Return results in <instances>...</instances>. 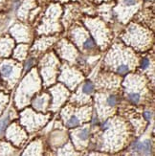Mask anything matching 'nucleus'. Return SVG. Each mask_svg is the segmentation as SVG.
Returning a JSON list of instances; mask_svg holds the SVG:
<instances>
[{"mask_svg": "<svg viewBox=\"0 0 155 156\" xmlns=\"http://www.w3.org/2000/svg\"><path fill=\"white\" fill-rule=\"evenodd\" d=\"M81 90H82V93H84V94L88 96V95L92 94L93 91H94V85H93L91 81H87L82 85Z\"/></svg>", "mask_w": 155, "mask_h": 156, "instance_id": "nucleus-4", "label": "nucleus"}, {"mask_svg": "<svg viewBox=\"0 0 155 156\" xmlns=\"http://www.w3.org/2000/svg\"><path fill=\"white\" fill-rule=\"evenodd\" d=\"M80 124H81V121H80V119L78 118L77 116L73 115V116H71L68 120H67L66 122V126L68 127H77L78 126H80Z\"/></svg>", "mask_w": 155, "mask_h": 156, "instance_id": "nucleus-3", "label": "nucleus"}, {"mask_svg": "<svg viewBox=\"0 0 155 156\" xmlns=\"http://www.w3.org/2000/svg\"><path fill=\"white\" fill-rule=\"evenodd\" d=\"M46 102H47V98L46 97H39L37 99V100H35L34 106L37 108H42L43 105H45Z\"/></svg>", "mask_w": 155, "mask_h": 156, "instance_id": "nucleus-8", "label": "nucleus"}, {"mask_svg": "<svg viewBox=\"0 0 155 156\" xmlns=\"http://www.w3.org/2000/svg\"><path fill=\"white\" fill-rule=\"evenodd\" d=\"M106 103L107 106L114 107L118 103V97L116 95H110L108 98H106Z\"/></svg>", "mask_w": 155, "mask_h": 156, "instance_id": "nucleus-9", "label": "nucleus"}, {"mask_svg": "<svg viewBox=\"0 0 155 156\" xmlns=\"http://www.w3.org/2000/svg\"><path fill=\"white\" fill-rule=\"evenodd\" d=\"M131 150L134 152H139L142 154H150L151 151V142L149 140H144L141 142H135L131 145Z\"/></svg>", "mask_w": 155, "mask_h": 156, "instance_id": "nucleus-1", "label": "nucleus"}, {"mask_svg": "<svg viewBox=\"0 0 155 156\" xmlns=\"http://www.w3.org/2000/svg\"><path fill=\"white\" fill-rule=\"evenodd\" d=\"M13 72V66L10 64H3L1 66V73L3 74V76L8 77L12 74Z\"/></svg>", "mask_w": 155, "mask_h": 156, "instance_id": "nucleus-7", "label": "nucleus"}, {"mask_svg": "<svg viewBox=\"0 0 155 156\" xmlns=\"http://www.w3.org/2000/svg\"><path fill=\"white\" fill-rule=\"evenodd\" d=\"M95 46H96V44L94 42V40H93L91 38H87L84 41V43H82V47H84V50H87V51H90L92 49H94Z\"/></svg>", "mask_w": 155, "mask_h": 156, "instance_id": "nucleus-5", "label": "nucleus"}, {"mask_svg": "<svg viewBox=\"0 0 155 156\" xmlns=\"http://www.w3.org/2000/svg\"><path fill=\"white\" fill-rule=\"evenodd\" d=\"M8 122H9V117L8 116L6 118H4L3 120L0 121V134L3 132V130L5 129V127H6V126H7Z\"/></svg>", "mask_w": 155, "mask_h": 156, "instance_id": "nucleus-11", "label": "nucleus"}, {"mask_svg": "<svg viewBox=\"0 0 155 156\" xmlns=\"http://www.w3.org/2000/svg\"><path fill=\"white\" fill-rule=\"evenodd\" d=\"M78 137L81 141H87L89 138V128L88 127H84L82 128L81 130L78 132Z\"/></svg>", "mask_w": 155, "mask_h": 156, "instance_id": "nucleus-6", "label": "nucleus"}, {"mask_svg": "<svg viewBox=\"0 0 155 156\" xmlns=\"http://www.w3.org/2000/svg\"><path fill=\"white\" fill-rule=\"evenodd\" d=\"M144 118L147 119V120H150L151 119V117H152V113L151 112H149V111H146L144 113Z\"/></svg>", "mask_w": 155, "mask_h": 156, "instance_id": "nucleus-14", "label": "nucleus"}, {"mask_svg": "<svg viewBox=\"0 0 155 156\" xmlns=\"http://www.w3.org/2000/svg\"><path fill=\"white\" fill-rule=\"evenodd\" d=\"M117 73L119 75H126V73L129 71V66L127 64H120L116 69Z\"/></svg>", "mask_w": 155, "mask_h": 156, "instance_id": "nucleus-10", "label": "nucleus"}, {"mask_svg": "<svg viewBox=\"0 0 155 156\" xmlns=\"http://www.w3.org/2000/svg\"><path fill=\"white\" fill-rule=\"evenodd\" d=\"M150 65V62H149V60L148 59H143V60H142V63H141V68L143 69V70H144V69H147V67Z\"/></svg>", "mask_w": 155, "mask_h": 156, "instance_id": "nucleus-13", "label": "nucleus"}, {"mask_svg": "<svg viewBox=\"0 0 155 156\" xmlns=\"http://www.w3.org/2000/svg\"><path fill=\"white\" fill-rule=\"evenodd\" d=\"M127 100L133 105H138L141 101V95L137 92H131L127 94Z\"/></svg>", "mask_w": 155, "mask_h": 156, "instance_id": "nucleus-2", "label": "nucleus"}, {"mask_svg": "<svg viewBox=\"0 0 155 156\" xmlns=\"http://www.w3.org/2000/svg\"><path fill=\"white\" fill-rule=\"evenodd\" d=\"M122 2L125 6L131 7V6H134V5L137 4V0H122Z\"/></svg>", "mask_w": 155, "mask_h": 156, "instance_id": "nucleus-12", "label": "nucleus"}]
</instances>
